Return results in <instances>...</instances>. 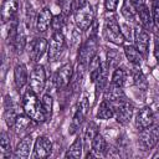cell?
<instances>
[{
    "label": "cell",
    "mask_w": 159,
    "mask_h": 159,
    "mask_svg": "<svg viewBox=\"0 0 159 159\" xmlns=\"http://www.w3.org/2000/svg\"><path fill=\"white\" fill-rule=\"evenodd\" d=\"M22 108H24V112L34 122L42 123L47 118L42 111L41 101L37 98V93H35L30 87L22 96Z\"/></svg>",
    "instance_id": "1"
},
{
    "label": "cell",
    "mask_w": 159,
    "mask_h": 159,
    "mask_svg": "<svg viewBox=\"0 0 159 159\" xmlns=\"http://www.w3.org/2000/svg\"><path fill=\"white\" fill-rule=\"evenodd\" d=\"M103 36L107 41H109L114 45H123L124 43L125 37H124L122 29H120L114 15L106 16L104 26H103Z\"/></svg>",
    "instance_id": "2"
},
{
    "label": "cell",
    "mask_w": 159,
    "mask_h": 159,
    "mask_svg": "<svg viewBox=\"0 0 159 159\" xmlns=\"http://www.w3.org/2000/svg\"><path fill=\"white\" fill-rule=\"evenodd\" d=\"M97 47H98V41H97V36H96V30H94L92 32V35H89L87 41L81 46L77 62L82 63L84 66H88L91 60L97 55Z\"/></svg>",
    "instance_id": "3"
},
{
    "label": "cell",
    "mask_w": 159,
    "mask_h": 159,
    "mask_svg": "<svg viewBox=\"0 0 159 159\" xmlns=\"http://www.w3.org/2000/svg\"><path fill=\"white\" fill-rule=\"evenodd\" d=\"M159 142V124H152L150 127L140 130L139 145L143 150L154 148Z\"/></svg>",
    "instance_id": "4"
},
{
    "label": "cell",
    "mask_w": 159,
    "mask_h": 159,
    "mask_svg": "<svg viewBox=\"0 0 159 159\" xmlns=\"http://www.w3.org/2000/svg\"><path fill=\"white\" fill-rule=\"evenodd\" d=\"M94 22V10L89 4L75 12V24L81 31H86Z\"/></svg>",
    "instance_id": "5"
},
{
    "label": "cell",
    "mask_w": 159,
    "mask_h": 159,
    "mask_svg": "<svg viewBox=\"0 0 159 159\" xmlns=\"http://www.w3.org/2000/svg\"><path fill=\"white\" fill-rule=\"evenodd\" d=\"M45 84H46V72H45V68L42 65H36L31 73H30V80H29V86L30 88L40 94L43 88H45Z\"/></svg>",
    "instance_id": "6"
},
{
    "label": "cell",
    "mask_w": 159,
    "mask_h": 159,
    "mask_svg": "<svg viewBox=\"0 0 159 159\" xmlns=\"http://www.w3.org/2000/svg\"><path fill=\"white\" fill-rule=\"evenodd\" d=\"M63 48H65V36H63V34L62 32H52L50 45H48V48H47L48 61L55 62L61 56Z\"/></svg>",
    "instance_id": "7"
},
{
    "label": "cell",
    "mask_w": 159,
    "mask_h": 159,
    "mask_svg": "<svg viewBox=\"0 0 159 159\" xmlns=\"http://www.w3.org/2000/svg\"><path fill=\"white\" fill-rule=\"evenodd\" d=\"M47 48H48L47 40L45 37H36V39L31 40L30 43L27 45L29 57L32 61H39L43 56V53L47 51Z\"/></svg>",
    "instance_id": "8"
},
{
    "label": "cell",
    "mask_w": 159,
    "mask_h": 159,
    "mask_svg": "<svg viewBox=\"0 0 159 159\" xmlns=\"http://www.w3.org/2000/svg\"><path fill=\"white\" fill-rule=\"evenodd\" d=\"M114 106V117L118 123L127 124L133 116V106L128 99H123Z\"/></svg>",
    "instance_id": "9"
},
{
    "label": "cell",
    "mask_w": 159,
    "mask_h": 159,
    "mask_svg": "<svg viewBox=\"0 0 159 159\" xmlns=\"http://www.w3.org/2000/svg\"><path fill=\"white\" fill-rule=\"evenodd\" d=\"M72 76H73V67L71 63H65L63 66H61L53 77V82H55L56 88L62 89V88L67 87L71 83Z\"/></svg>",
    "instance_id": "10"
},
{
    "label": "cell",
    "mask_w": 159,
    "mask_h": 159,
    "mask_svg": "<svg viewBox=\"0 0 159 159\" xmlns=\"http://www.w3.org/2000/svg\"><path fill=\"white\" fill-rule=\"evenodd\" d=\"M134 46L137 50L143 55V57H147L148 50H149V34L143 26H137L134 29Z\"/></svg>",
    "instance_id": "11"
},
{
    "label": "cell",
    "mask_w": 159,
    "mask_h": 159,
    "mask_svg": "<svg viewBox=\"0 0 159 159\" xmlns=\"http://www.w3.org/2000/svg\"><path fill=\"white\" fill-rule=\"evenodd\" d=\"M52 152V142L47 138V137H39L35 140L34 144V153H32V158H37V159H42V158H47Z\"/></svg>",
    "instance_id": "12"
},
{
    "label": "cell",
    "mask_w": 159,
    "mask_h": 159,
    "mask_svg": "<svg viewBox=\"0 0 159 159\" xmlns=\"http://www.w3.org/2000/svg\"><path fill=\"white\" fill-rule=\"evenodd\" d=\"M87 111H88V99L84 97L80 102V104L77 106L76 112L73 114V118H72V122H71V127H70V133L71 134H73L80 128V125L82 124V122H83V119H84V117L87 114Z\"/></svg>",
    "instance_id": "13"
},
{
    "label": "cell",
    "mask_w": 159,
    "mask_h": 159,
    "mask_svg": "<svg viewBox=\"0 0 159 159\" xmlns=\"http://www.w3.org/2000/svg\"><path fill=\"white\" fill-rule=\"evenodd\" d=\"M154 119H155V117H154V113H153L152 108L150 107H144L135 116V127L140 132V130L150 127L152 124H154Z\"/></svg>",
    "instance_id": "14"
},
{
    "label": "cell",
    "mask_w": 159,
    "mask_h": 159,
    "mask_svg": "<svg viewBox=\"0 0 159 159\" xmlns=\"http://www.w3.org/2000/svg\"><path fill=\"white\" fill-rule=\"evenodd\" d=\"M103 99L111 102L112 104H116L123 99H127L125 93L123 92V87H118L114 84H108L103 93Z\"/></svg>",
    "instance_id": "15"
},
{
    "label": "cell",
    "mask_w": 159,
    "mask_h": 159,
    "mask_svg": "<svg viewBox=\"0 0 159 159\" xmlns=\"http://www.w3.org/2000/svg\"><path fill=\"white\" fill-rule=\"evenodd\" d=\"M19 10V0H4L1 5V19L4 22H9L16 17Z\"/></svg>",
    "instance_id": "16"
},
{
    "label": "cell",
    "mask_w": 159,
    "mask_h": 159,
    "mask_svg": "<svg viewBox=\"0 0 159 159\" xmlns=\"http://www.w3.org/2000/svg\"><path fill=\"white\" fill-rule=\"evenodd\" d=\"M52 14L50 9H42L36 17V29L39 32H46L52 24Z\"/></svg>",
    "instance_id": "17"
},
{
    "label": "cell",
    "mask_w": 159,
    "mask_h": 159,
    "mask_svg": "<svg viewBox=\"0 0 159 159\" xmlns=\"http://www.w3.org/2000/svg\"><path fill=\"white\" fill-rule=\"evenodd\" d=\"M31 145H32V138H31V135L27 134L17 143V145L14 150V155L16 158H20V159H26L30 154Z\"/></svg>",
    "instance_id": "18"
},
{
    "label": "cell",
    "mask_w": 159,
    "mask_h": 159,
    "mask_svg": "<svg viewBox=\"0 0 159 159\" xmlns=\"http://www.w3.org/2000/svg\"><path fill=\"white\" fill-rule=\"evenodd\" d=\"M134 10H135V12H137L138 16H139V20H140V22H142V26H143L145 30H150L154 24H153L152 12L149 11V9H148V6L145 5V2L142 4V5H139V6H137Z\"/></svg>",
    "instance_id": "19"
},
{
    "label": "cell",
    "mask_w": 159,
    "mask_h": 159,
    "mask_svg": "<svg viewBox=\"0 0 159 159\" xmlns=\"http://www.w3.org/2000/svg\"><path fill=\"white\" fill-rule=\"evenodd\" d=\"M17 116H19V113L16 112V106L12 103L11 98L7 96L5 99V109H4V119L7 124V127H14Z\"/></svg>",
    "instance_id": "20"
},
{
    "label": "cell",
    "mask_w": 159,
    "mask_h": 159,
    "mask_svg": "<svg viewBox=\"0 0 159 159\" xmlns=\"http://www.w3.org/2000/svg\"><path fill=\"white\" fill-rule=\"evenodd\" d=\"M27 68L24 63H17L14 68V82L17 89H21L27 83Z\"/></svg>",
    "instance_id": "21"
},
{
    "label": "cell",
    "mask_w": 159,
    "mask_h": 159,
    "mask_svg": "<svg viewBox=\"0 0 159 159\" xmlns=\"http://www.w3.org/2000/svg\"><path fill=\"white\" fill-rule=\"evenodd\" d=\"M124 55L130 63H133L134 66H140V63L143 61V55L137 50L135 46L124 45Z\"/></svg>",
    "instance_id": "22"
},
{
    "label": "cell",
    "mask_w": 159,
    "mask_h": 159,
    "mask_svg": "<svg viewBox=\"0 0 159 159\" xmlns=\"http://www.w3.org/2000/svg\"><path fill=\"white\" fill-rule=\"evenodd\" d=\"M112 117H114V106L103 99L98 107V111H97V118L99 119H111Z\"/></svg>",
    "instance_id": "23"
},
{
    "label": "cell",
    "mask_w": 159,
    "mask_h": 159,
    "mask_svg": "<svg viewBox=\"0 0 159 159\" xmlns=\"http://www.w3.org/2000/svg\"><path fill=\"white\" fill-rule=\"evenodd\" d=\"M87 66L77 62V67L73 70V76L71 80V86L73 88V91H78L81 87V83L83 81V76H84V70Z\"/></svg>",
    "instance_id": "24"
},
{
    "label": "cell",
    "mask_w": 159,
    "mask_h": 159,
    "mask_svg": "<svg viewBox=\"0 0 159 159\" xmlns=\"http://www.w3.org/2000/svg\"><path fill=\"white\" fill-rule=\"evenodd\" d=\"M82 149H83V144H82V138L77 137L75 139V142L70 145L67 153L65 154L66 158H71V159H78L82 155Z\"/></svg>",
    "instance_id": "25"
},
{
    "label": "cell",
    "mask_w": 159,
    "mask_h": 159,
    "mask_svg": "<svg viewBox=\"0 0 159 159\" xmlns=\"http://www.w3.org/2000/svg\"><path fill=\"white\" fill-rule=\"evenodd\" d=\"M88 67H89V78H91V82L94 83L97 81L99 73H101V70H102V60H101V57L98 55H96L91 60Z\"/></svg>",
    "instance_id": "26"
},
{
    "label": "cell",
    "mask_w": 159,
    "mask_h": 159,
    "mask_svg": "<svg viewBox=\"0 0 159 159\" xmlns=\"http://www.w3.org/2000/svg\"><path fill=\"white\" fill-rule=\"evenodd\" d=\"M91 150L96 154V155H103L104 152L107 150V144L104 138L98 133L91 142Z\"/></svg>",
    "instance_id": "27"
},
{
    "label": "cell",
    "mask_w": 159,
    "mask_h": 159,
    "mask_svg": "<svg viewBox=\"0 0 159 159\" xmlns=\"http://www.w3.org/2000/svg\"><path fill=\"white\" fill-rule=\"evenodd\" d=\"M12 46L15 47V50H16L17 53H21L22 50L26 46V35H25L24 26L21 24L19 25V30H17V34H16V37H15V41H14V45Z\"/></svg>",
    "instance_id": "28"
},
{
    "label": "cell",
    "mask_w": 159,
    "mask_h": 159,
    "mask_svg": "<svg viewBox=\"0 0 159 159\" xmlns=\"http://www.w3.org/2000/svg\"><path fill=\"white\" fill-rule=\"evenodd\" d=\"M31 118L25 113V114H19L17 118H16V122L14 124V128H15V132L16 134H19L20 132H24L25 129H27L31 124Z\"/></svg>",
    "instance_id": "29"
},
{
    "label": "cell",
    "mask_w": 159,
    "mask_h": 159,
    "mask_svg": "<svg viewBox=\"0 0 159 159\" xmlns=\"http://www.w3.org/2000/svg\"><path fill=\"white\" fill-rule=\"evenodd\" d=\"M127 80V73L123 68L120 67H116L113 73H112V80H111V83L114 84V86H118V87H123L124 86V82Z\"/></svg>",
    "instance_id": "30"
},
{
    "label": "cell",
    "mask_w": 159,
    "mask_h": 159,
    "mask_svg": "<svg viewBox=\"0 0 159 159\" xmlns=\"http://www.w3.org/2000/svg\"><path fill=\"white\" fill-rule=\"evenodd\" d=\"M98 134V125L94 122H88L84 128V139L86 142H92V139Z\"/></svg>",
    "instance_id": "31"
},
{
    "label": "cell",
    "mask_w": 159,
    "mask_h": 159,
    "mask_svg": "<svg viewBox=\"0 0 159 159\" xmlns=\"http://www.w3.org/2000/svg\"><path fill=\"white\" fill-rule=\"evenodd\" d=\"M120 62V55L118 51L113 50V48H109V51L107 52V63L109 66V68H116L117 65Z\"/></svg>",
    "instance_id": "32"
},
{
    "label": "cell",
    "mask_w": 159,
    "mask_h": 159,
    "mask_svg": "<svg viewBox=\"0 0 159 159\" xmlns=\"http://www.w3.org/2000/svg\"><path fill=\"white\" fill-rule=\"evenodd\" d=\"M133 9H134L133 5H132V4L129 5L128 0H124L120 11H122V15H123L128 21H135V12H134Z\"/></svg>",
    "instance_id": "33"
},
{
    "label": "cell",
    "mask_w": 159,
    "mask_h": 159,
    "mask_svg": "<svg viewBox=\"0 0 159 159\" xmlns=\"http://www.w3.org/2000/svg\"><path fill=\"white\" fill-rule=\"evenodd\" d=\"M52 106H53L52 97H51L50 94H43L42 98H41V107H42V111H43V113L46 114V117L51 116Z\"/></svg>",
    "instance_id": "34"
},
{
    "label": "cell",
    "mask_w": 159,
    "mask_h": 159,
    "mask_svg": "<svg viewBox=\"0 0 159 159\" xmlns=\"http://www.w3.org/2000/svg\"><path fill=\"white\" fill-rule=\"evenodd\" d=\"M133 80H134V83H135L139 88H142V89H145V88H147L148 83H147V80H145L144 75L142 73V71L137 70V71L134 72V75H133Z\"/></svg>",
    "instance_id": "35"
},
{
    "label": "cell",
    "mask_w": 159,
    "mask_h": 159,
    "mask_svg": "<svg viewBox=\"0 0 159 159\" xmlns=\"http://www.w3.org/2000/svg\"><path fill=\"white\" fill-rule=\"evenodd\" d=\"M152 17L154 26L159 29V0H152Z\"/></svg>",
    "instance_id": "36"
},
{
    "label": "cell",
    "mask_w": 159,
    "mask_h": 159,
    "mask_svg": "<svg viewBox=\"0 0 159 159\" xmlns=\"http://www.w3.org/2000/svg\"><path fill=\"white\" fill-rule=\"evenodd\" d=\"M63 25H65V20H63V16L62 15L53 16L52 24H51V27H52L53 32H61V30L63 29Z\"/></svg>",
    "instance_id": "37"
},
{
    "label": "cell",
    "mask_w": 159,
    "mask_h": 159,
    "mask_svg": "<svg viewBox=\"0 0 159 159\" xmlns=\"http://www.w3.org/2000/svg\"><path fill=\"white\" fill-rule=\"evenodd\" d=\"M0 147H1V150L4 153H9L11 147H10V139L7 137V134L5 132L1 133V137H0Z\"/></svg>",
    "instance_id": "38"
},
{
    "label": "cell",
    "mask_w": 159,
    "mask_h": 159,
    "mask_svg": "<svg viewBox=\"0 0 159 159\" xmlns=\"http://www.w3.org/2000/svg\"><path fill=\"white\" fill-rule=\"evenodd\" d=\"M86 4H87V0H72V1H71V5H70V9H71L73 12H76L77 10L82 9Z\"/></svg>",
    "instance_id": "39"
},
{
    "label": "cell",
    "mask_w": 159,
    "mask_h": 159,
    "mask_svg": "<svg viewBox=\"0 0 159 159\" xmlns=\"http://www.w3.org/2000/svg\"><path fill=\"white\" fill-rule=\"evenodd\" d=\"M119 0H104V7L108 12H113L118 6Z\"/></svg>",
    "instance_id": "40"
},
{
    "label": "cell",
    "mask_w": 159,
    "mask_h": 159,
    "mask_svg": "<svg viewBox=\"0 0 159 159\" xmlns=\"http://www.w3.org/2000/svg\"><path fill=\"white\" fill-rule=\"evenodd\" d=\"M25 14H26V21L29 25H31L32 22V19H34V9L31 5H29V2H26V6H25Z\"/></svg>",
    "instance_id": "41"
},
{
    "label": "cell",
    "mask_w": 159,
    "mask_h": 159,
    "mask_svg": "<svg viewBox=\"0 0 159 159\" xmlns=\"http://www.w3.org/2000/svg\"><path fill=\"white\" fill-rule=\"evenodd\" d=\"M154 56L157 58V62L159 63V36L154 37Z\"/></svg>",
    "instance_id": "42"
},
{
    "label": "cell",
    "mask_w": 159,
    "mask_h": 159,
    "mask_svg": "<svg viewBox=\"0 0 159 159\" xmlns=\"http://www.w3.org/2000/svg\"><path fill=\"white\" fill-rule=\"evenodd\" d=\"M129 2L133 5V7L135 9L137 6H139V5H142V4H144V0H129Z\"/></svg>",
    "instance_id": "43"
},
{
    "label": "cell",
    "mask_w": 159,
    "mask_h": 159,
    "mask_svg": "<svg viewBox=\"0 0 159 159\" xmlns=\"http://www.w3.org/2000/svg\"><path fill=\"white\" fill-rule=\"evenodd\" d=\"M158 143H159V142H158Z\"/></svg>",
    "instance_id": "44"
}]
</instances>
